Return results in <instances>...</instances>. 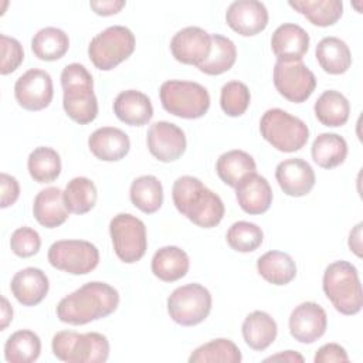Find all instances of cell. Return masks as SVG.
Instances as JSON below:
<instances>
[{
  "mask_svg": "<svg viewBox=\"0 0 363 363\" xmlns=\"http://www.w3.org/2000/svg\"><path fill=\"white\" fill-rule=\"evenodd\" d=\"M48 288L50 282L45 272L34 267L16 272L10 284L11 294L24 306L38 305L48 294Z\"/></svg>",
  "mask_w": 363,
  "mask_h": 363,
  "instance_id": "cell-21",
  "label": "cell"
},
{
  "mask_svg": "<svg viewBox=\"0 0 363 363\" xmlns=\"http://www.w3.org/2000/svg\"><path fill=\"white\" fill-rule=\"evenodd\" d=\"M323 292L342 315H356L362 311L363 294L357 269L347 261H335L323 272Z\"/></svg>",
  "mask_w": 363,
  "mask_h": 363,
  "instance_id": "cell-4",
  "label": "cell"
},
{
  "mask_svg": "<svg viewBox=\"0 0 363 363\" xmlns=\"http://www.w3.org/2000/svg\"><path fill=\"white\" fill-rule=\"evenodd\" d=\"M68 48L69 38L67 33L57 27L41 28L31 40L34 55L43 61H57L65 55Z\"/></svg>",
  "mask_w": 363,
  "mask_h": 363,
  "instance_id": "cell-34",
  "label": "cell"
},
{
  "mask_svg": "<svg viewBox=\"0 0 363 363\" xmlns=\"http://www.w3.org/2000/svg\"><path fill=\"white\" fill-rule=\"evenodd\" d=\"M238 206L248 214H262L272 203V190L265 177L252 173L235 187Z\"/></svg>",
  "mask_w": 363,
  "mask_h": 363,
  "instance_id": "cell-22",
  "label": "cell"
},
{
  "mask_svg": "<svg viewBox=\"0 0 363 363\" xmlns=\"http://www.w3.org/2000/svg\"><path fill=\"white\" fill-rule=\"evenodd\" d=\"M130 201L146 214L156 213L163 204V187L156 176L145 174L136 177L129 190Z\"/></svg>",
  "mask_w": 363,
  "mask_h": 363,
  "instance_id": "cell-31",
  "label": "cell"
},
{
  "mask_svg": "<svg viewBox=\"0 0 363 363\" xmlns=\"http://www.w3.org/2000/svg\"><path fill=\"white\" fill-rule=\"evenodd\" d=\"M13 319V308L10 306L7 298H1V330L7 328V325Z\"/></svg>",
  "mask_w": 363,
  "mask_h": 363,
  "instance_id": "cell-49",
  "label": "cell"
},
{
  "mask_svg": "<svg viewBox=\"0 0 363 363\" xmlns=\"http://www.w3.org/2000/svg\"><path fill=\"white\" fill-rule=\"evenodd\" d=\"M235 60H237L235 44L230 38L221 34H211L210 55L197 68L207 75H220L228 71L234 65Z\"/></svg>",
  "mask_w": 363,
  "mask_h": 363,
  "instance_id": "cell-36",
  "label": "cell"
},
{
  "mask_svg": "<svg viewBox=\"0 0 363 363\" xmlns=\"http://www.w3.org/2000/svg\"><path fill=\"white\" fill-rule=\"evenodd\" d=\"M265 362H289V363H302L303 362V356L299 354L298 352L294 350H285L281 353H277L274 356H269L265 359Z\"/></svg>",
  "mask_w": 363,
  "mask_h": 363,
  "instance_id": "cell-48",
  "label": "cell"
},
{
  "mask_svg": "<svg viewBox=\"0 0 363 363\" xmlns=\"http://www.w3.org/2000/svg\"><path fill=\"white\" fill-rule=\"evenodd\" d=\"M259 132L272 147L285 153L302 149L309 139L306 123L279 108L264 112L259 121Z\"/></svg>",
  "mask_w": 363,
  "mask_h": 363,
  "instance_id": "cell-6",
  "label": "cell"
},
{
  "mask_svg": "<svg viewBox=\"0 0 363 363\" xmlns=\"http://www.w3.org/2000/svg\"><path fill=\"white\" fill-rule=\"evenodd\" d=\"M96 187L88 177H74L65 186L64 201L68 211L72 214H85L91 211L96 203Z\"/></svg>",
  "mask_w": 363,
  "mask_h": 363,
  "instance_id": "cell-37",
  "label": "cell"
},
{
  "mask_svg": "<svg viewBox=\"0 0 363 363\" xmlns=\"http://www.w3.org/2000/svg\"><path fill=\"white\" fill-rule=\"evenodd\" d=\"M211 294L200 284H186L176 288L167 298L170 318L182 326L201 323L211 311Z\"/></svg>",
  "mask_w": 363,
  "mask_h": 363,
  "instance_id": "cell-9",
  "label": "cell"
},
{
  "mask_svg": "<svg viewBox=\"0 0 363 363\" xmlns=\"http://www.w3.org/2000/svg\"><path fill=\"white\" fill-rule=\"evenodd\" d=\"M160 101L169 113L184 119L201 118L210 108L208 91L199 82L191 81L170 79L163 82Z\"/></svg>",
  "mask_w": 363,
  "mask_h": 363,
  "instance_id": "cell-7",
  "label": "cell"
},
{
  "mask_svg": "<svg viewBox=\"0 0 363 363\" xmlns=\"http://www.w3.org/2000/svg\"><path fill=\"white\" fill-rule=\"evenodd\" d=\"M288 4L318 27L333 26L343 13L340 0H291Z\"/></svg>",
  "mask_w": 363,
  "mask_h": 363,
  "instance_id": "cell-33",
  "label": "cell"
},
{
  "mask_svg": "<svg viewBox=\"0 0 363 363\" xmlns=\"http://www.w3.org/2000/svg\"><path fill=\"white\" fill-rule=\"evenodd\" d=\"M271 48L281 62L302 61L309 48V34L298 24L284 23L274 31Z\"/></svg>",
  "mask_w": 363,
  "mask_h": 363,
  "instance_id": "cell-19",
  "label": "cell"
},
{
  "mask_svg": "<svg viewBox=\"0 0 363 363\" xmlns=\"http://www.w3.org/2000/svg\"><path fill=\"white\" fill-rule=\"evenodd\" d=\"M320 68L332 75L345 74L352 65V54L347 44L337 37L322 38L315 51Z\"/></svg>",
  "mask_w": 363,
  "mask_h": 363,
  "instance_id": "cell-28",
  "label": "cell"
},
{
  "mask_svg": "<svg viewBox=\"0 0 363 363\" xmlns=\"http://www.w3.org/2000/svg\"><path fill=\"white\" fill-rule=\"evenodd\" d=\"M48 262L71 275H85L99 262L98 248L85 240H60L48 248Z\"/></svg>",
  "mask_w": 363,
  "mask_h": 363,
  "instance_id": "cell-11",
  "label": "cell"
},
{
  "mask_svg": "<svg viewBox=\"0 0 363 363\" xmlns=\"http://www.w3.org/2000/svg\"><path fill=\"white\" fill-rule=\"evenodd\" d=\"M190 268V259L186 251L176 245L159 248L152 258V272L163 282L182 279Z\"/></svg>",
  "mask_w": 363,
  "mask_h": 363,
  "instance_id": "cell-25",
  "label": "cell"
},
{
  "mask_svg": "<svg viewBox=\"0 0 363 363\" xmlns=\"http://www.w3.org/2000/svg\"><path fill=\"white\" fill-rule=\"evenodd\" d=\"M328 328L325 309L316 302L299 303L289 316L291 336L301 343H313L322 337Z\"/></svg>",
  "mask_w": 363,
  "mask_h": 363,
  "instance_id": "cell-16",
  "label": "cell"
},
{
  "mask_svg": "<svg viewBox=\"0 0 363 363\" xmlns=\"http://www.w3.org/2000/svg\"><path fill=\"white\" fill-rule=\"evenodd\" d=\"M0 186H1L0 207L6 208L17 201V199L20 196V184L14 176L1 173L0 174Z\"/></svg>",
  "mask_w": 363,
  "mask_h": 363,
  "instance_id": "cell-44",
  "label": "cell"
},
{
  "mask_svg": "<svg viewBox=\"0 0 363 363\" xmlns=\"http://www.w3.org/2000/svg\"><path fill=\"white\" fill-rule=\"evenodd\" d=\"M349 248L357 257H362V223H359L349 234Z\"/></svg>",
  "mask_w": 363,
  "mask_h": 363,
  "instance_id": "cell-47",
  "label": "cell"
},
{
  "mask_svg": "<svg viewBox=\"0 0 363 363\" xmlns=\"http://www.w3.org/2000/svg\"><path fill=\"white\" fill-rule=\"evenodd\" d=\"M275 179L286 196L302 197L315 186V172L312 166L301 159L292 157L281 162L275 169Z\"/></svg>",
  "mask_w": 363,
  "mask_h": 363,
  "instance_id": "cell-18",
  "label": "cell"
},
{
  "mask_svg": "<svg viewBox=\"0 0 363 363\" xmlns=\"http://www.w3.org/2000/svg\"><path fill=\"white\" fill-rule=\"evenodd\" d=\"M251 94L248 86L240 81H230L223 85L220 94V105L228 116H241L250 106Z\"/></svg>",
  "mask_w": 363,
  "mask_h": 363,
  "instance_id": "cell-41",
  "label": "cell"
},
{
  "mask_svg": "<svg viewBox=\"0 0 363 363\" xmlns=\"http://www.w3.org/2000/svg\"><path fill=\"white\" fill-rule=\"evenodd\" d=\"M14 96L18 105L27 111L47 108L54 96L51 75L38 68L26 71L14 84Z\"/></svg>",
  "mask_w": 363,
  "mask_h": 363,
  "instance_id": "cell-13",
  "label": "cell"
},
{
  "mask_svg": "<svg viewBox=\"0 0 363 363\" xmlns=\"http://www.w3.org/2000/svg\"><path fill=\"white\" fill-rule=\"evenodd\" d=\"M274 85L285 99L305 102L316 88L315 74L302 62H281L274 67Z\"/></svg>",
  "mask_w": 363,
  "mask_h": 363,
  "instance_id": "cell-12",
  "label": "cell"
},
{
  "mask_svg": "<svg viewBox=\"0 0 363 363\" xmlns=\"http://www.w3.org/2000/svg\"><path fill=\"white\" fill-rule=\"evenodd\" d=\"M41 353V340L37 333L21 329L9 336L4 345V359L9 363H31Z\"/></svg>",
  "mask_w": 363,
  "mask_h": 363,
  "instance_id": "cell-35",
  "label": "cell"
},
{
  "mask_svg": "<svg viewBox=\"0 0 363 363\" xmlns=\"http://www.w3.org/2000/svg\"><path fill=\"white\" fill-rule=\"evenodd\" d=\"M170 50L179 62L199 67L210 55L211 34L196 26L182 28L172 37Z\"/></svg>",
  "mask_w": 363,
  "mask_h": 363,
  "instance_id": "cell-15",
  "label": "cell"
},
{
  "mask_svg": "<svg viewBox=\"0 0 363 363\" xmlns=\"http://www.w3.org/2000/svg\"><path fill=\"white\" fill-rule=\"evenodd\" d=\"M113 112L126 125L143 126L152 119L153 106L146 94L136 89H126L115 98Z\"/></svg>",
  "mask_w": 363,
  "mask_h": 363,
  "instance_id": "cell-23",
  "label": "cell"
},
{
  "mask_svg": "<svg viewBox=\"0 0 363 363\" xmlns=\"http://www.w3.org/2000/svg\"><path fill=\"white\" fill-rule=\"evenodd\" d=\"M64 91L62 106L67 115L79 125H86L98 116V99L94 94L91 72L78 62L68 64L61 72Z\"/></svg>",
  "mask_w": 363,
  "mask_h": 363,
  "instance_id": "cell-3",
  "label": "cell"
},
{
  "mask_svg": "<svg viewBox=\"0 0 363 363\" xmlns=\"http://www.w3.org/2000/svg\"><path fill=\"white\" fill-rule=\"evenodd\" d=\"M135 45V35L128 27L111 26L91 40L88 55L95 68L111 71L132 55Z\"/></svg>",
  "mask_w": 363,
  "mask_h": 363,
  "instance_id": "cell-8",
  "label": "cell"
},
{
  "mask_svg": "<svg viewBox=\"0 0 363 363\" xmlns=\"http://www.w3.org/2000/svg\"><path fill=\"white\" fill-rule=\"evenodd\" d=\"M126 1L123 0H98V1H89L91 9L98 16H112L119 13L125 7Z\"/></svg>",
  "mask_w": 363,
  "mask_h": 363,
  "instance_id": "cell-46",
  "label": "cell"
},
{
  "mask_svg": "<svg viewBox=\"0 0 363 363\" xmlns=\"http://www.w3.org/2000/svg\"><path fill=\"white\" fill-rule=\"evenodd\" d=\"M51 347L54 356L67 363H102L109 356V342L98 332L61 330L52 336Z\"/></svg>",
  "mask_w": 363,
  "mask_h": 363,
  "instance_id": "cell-5",
  "label": "cell"
},
{
  "mask_svg": "<svg viewBox=\"0 0 363 363\" xmlns=\"http://www.w3.org/2000/svg\"><path fill=\"white\" fill-rule=\"evenodd\" d=\"M312 159L322 169L342 164L347 156V143L337 133H320L312 143Z\"/></svg>",
  "mask_w": 363,
  "mask_h": 363,
  "instance_id": "cell-32",
  "label": "cell"
},
{
  "mask_svg": "<svg viewBox=\"0 0 363 363\" xmlns=\"http://www.w3.org/2000/svg\"><path fill=\"white\" fill-rule=\"evenodd\" d=\"M0 45H1V75H7L14 72L24 60L23 45L18 40L9 37L6 34H0Z\"/></svg>",
  "mask_w": 363,
  "mask_h": 363,
  "instance_id": "cell-43",
  "label": "cell"
},
{
  "mask_svg": "<svg viewBox=\"0 0 363 363\" xmlns=\"http://www.w3.org/2000/svg\"><path fill=\"white\" fill-rule=\"evenodd\" d=\"M258 274L272 285H286L296 277L292 257L282 251H268L257 261Z\"/></svg>",
  "mask_w": 363,
  "mask_h": 363,
  "instance_id": "cell-29",
  "label": "cell"
},
{
  "mask_svg": "<svg viewBox=\"0 0 363 363\" xmlns=\"http://www.w3.org/2000/svg\"><path fill=\"white\" fill-rule=\"evenodd\" d=\"M11 251L21 258L35 255L41 247L40 234L31 227H20L13 231L10 238Z\"/></svg>",
  "mask_w": 363,
  "mask_h": 363,
  "instance_id": "cell-42",
  "label": "cell"
},
{
  "mask_svg": "<svg viewBox=\"0 0 363 363\" xmlns=\"http://www.w3.org/2000/svg\"><path fill=\"white\" fill-rule=\"evenodd\" d=\"M315 363H332V362H349L347 352L337 343H326L320 346L313 357Z\"/></svg>",
  "mask_w": 363,
  "mask_h": 363,
  "instance_id": "cell-45",
  "label": "cell"
},
{
  "mask_svg": "<svg viewBox=\"0 0 363 363\" xmlns=\"http://www.w3.org/2000/svg\"><path fill=\"white\" fill-rule=\"evenodd\" d=\"M254 157L244 150H228L223 153L216 163V172L221 182L230 187H237L247 176L257 173Z\"/></svg>",
  "mask_w": 363,
  "mask_h": 363,
  "instance_id": "cell-27",
  "label": "cell"
},
{
  "mask_svg": "<svg viewBox=\"0 0 363 363\" xmlns=\"http://www.w3.org/2000/svg\"><path fill=\"white\" fill-rule=\"evenodd\" d=\"M109 234L116 257L125 264H133L145 255L147 250L146 225L140 218L119 213L109 223Z\"/></svg>",
  "mask_w": 363,
  "mask_h": 363,
  "instance_id": "cell-10",
  "label": "cell"
},
{
  "mask_svg": "<svg viewBox=\"0 0 363 363\" xmlns=\"http://www.w3.org/2000/svg\"><path fill=\"white\" fill-rule=\"evenodd\" d=\"M146 142L152 156L164 163L177 160L186 150L184 132L167 121L152 123L147 129Z\"/></svg>",
  "mask_w": 363,
  "mask_h": 363,
  "instance_id": "cell-14",
  "label": "cell"
},
{
  "mask_svg": "<svg viewBox=\"0 0 363 363\" xmlns=\"http://www.w3.org/2000/svg\"><path fill=\"white\" fill-rule=\"evenodd\" d=\"M30 176L37 183H51L61 173V157L52 147L38 146L27 159Z\"/></svg>",
  "mask_w": 363,
  "mask_h": 363,
  "instance_id": "cell-38",
  "label": "cell"
},
{
  "mask_svg": "<svg viewBox=\"0 0 363 363\" xmlns=\"http://www.w3.org/2000/svg\"><path fill=\"white\" fill-rule=\"evenodd\" d=\"M34 218L45 228H55L64 224L69 211L64 201V191L58 187L43 189L34 199Z\"/></svg>",
  "mask_w": 363,
  "mask_h": 363,
  "instance_id": "cell-24",
  "label": "cell"
},
{
  "mask_svg": "<svg viewBox=\"0 0 363 363\" xmlns=\"http://www.w3.org/2000/svg\"><path fill=\"white\" fill-rule=\"evenodd\" d=\"M242 336L252 350H265L277 337L278 326L274 318L264 311H254L242 322Z\"/></svg>",
  "mask_w": 363,
  "mask_h": 363,
  "instance_id": "cell-26",
  "label": "cell"
},
{
  "mask_svg": "<svg viewBox=\"0 0 363 363\" xmlns=\"http://www.w3.org/2000/svg\"><path fill=\"white\" fill-rule=\"evenodd\" d=\"M313 111L316 119L322 125L337 128L347 122L350 113V104L343 94L335 89H329L316 99Z\"/></svg>",
  "mask_w": 363,
  "mask_h": 363,
  "instance_id": "cell-30",
  "label": "cell"
},
{
  "mask_svg": "<svg viewBox=\"0 0 363 363\" xmlns=\"http://www.w3.org/2000/svg\"><path fill=\"white\" fill-rule=\"evenodd\" d=\"M91 153L104 162H118L123 159L130 149L129 136L119 128L102 126L92 132L88 139Z\"/></svg>",
  "mask_w": 363,
  "mask_h": 363,
  "instance_id": "cell-20",
  "label": "cell"
},
{
  "mask_svg": "<svg viewBox=\"0 0 363 363\" xmlns=\"http://www.w3.org/2000/svg\"><path fill=\"white\" fill-rule=\"evenodd\" d=\"M227 244L238 252H252L255 251L264 240V233L261 227L250 221H237L234 223L227 234Z\"/></svg>",
  "mask_w": 363,
  "mask_h": 363,
  "instance_id": "cell-40",
  "label": "cell"
},
{
  "mask_svg": "<svg viewBox=\"0 0 363 363\" xmlns=\"http://www.w3.org/2000/svg\"><path fill=\"white\" fill-rule=\"evenodd\" d=\"M172 199L177 211L201 228L216 227L224 217V203L193 176H182L173 183Z\"/></svg>",
  "mask_w": 363,
  "mask_h": 363,
  "instance_id": "cell-2",
  "label": "cell"
},
{
  "mask_svg": "<svg viewBox=\"0 0 363 363\" xmlns=\"http://www.w3.org/2000/svg\"><path fill=\"white\" fill-rule=\"evenodd\" d=\"M119 305L118 291L101 281H91L64 296L57 305V318L69 325H85L109 316Z\"/></svg>",
  "mask_w": 363,
  "mask_h": 363,
  "instance_id": "cell-1",
  "label": "cell"
},
{
  "mask_svg": "<svg viewBox=\"0 0 363 363\" xmlns=\"http://www.w3.org/2000/svg\"><path fill=\"white\" fill-rule=\"evenodd\" d=\"M225 21L240 35L251 37L268 26V10L258 0H237L228 6Z\"/></svg>",
  "mask_w": 363,
  "mask_h": 363,
  "instance_id": "cell-17",
  "label": "cell"
},
{
  "mask_svg": "<svg viewBox=\"0 0 363 363\" xmlns=\"http://www.w3.org/2000/svg\"><path fill=\"white\" fill-rule=\"evenodd\" d=\"M242 359L238 346L230 339H214L191 352L190 363H240Z\"/></svg>",
  "mask_w": 363,
  "mask_h": 363,
  "instance_id": "cell-39",
  "label": "cell"
}]
</instances>
